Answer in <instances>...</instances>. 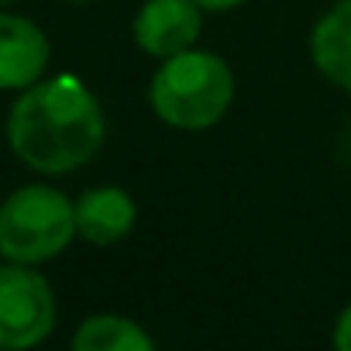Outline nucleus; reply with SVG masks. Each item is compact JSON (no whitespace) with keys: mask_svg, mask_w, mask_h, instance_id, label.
<instances>
[{"mask_svg":"<svg viewBox=\"0 0 351 351\" xmlns=\"http://www.w3.org/2000/svg\"><path fill=\"white\" fill-rule=\"evenodd\" d=\"M104 107L76 73L42 76L18 93L8 114V145L38 176L83 169L104 148Z\"/></svg>","mask_w":351,"mask_h":351,"instance_id":"1","label":"nucleus"},{"mask_svg":"<svg viewBox=\"0 0 351 351\" xmlns=\"http://www.w3.org/2000/svg\"><path fill=\"white\" fill-rule=\"evenodd\" d=\"M234 100L231 66L204 49H186L158 59L148 83L152 114L176 131H207L214 128Z\"/></svg>","mask_w":351,"mask_h":351,"instance_id":"2","label":"nucleus"},{"mask_svg":"<svg viewBox=\"0 0 351 351\" xmlns=\"http://www.w3.org/2000/svg\"><path fill=\"white\" fill-rule=\"evenodd\" d=\"M76 238V200L49 183H28L0 204V258L42 265Z\"/></svg>","mask_w":351,"mask_h":351,"instance_id":"3","label":"nucleus"},{"mask_svg":"<svg viewBox=\"0 0 351 351\" xmlns=\"http://www.w3.org/2000/svg\"><path fill=\"white\" fill-rule=\"evenodd\" d=\"M52 282L25 262H0V348L28 351L56 330Z\"/></svg>","mask_w":351,"mask_h":351,"instance_id":"4","label":"nucleus"},{"mask_svg":"<svg viewBox=\"0 0 351 351\" xmlns=\"http://www.w3.org/2000/svg\"><path fill=\"white\" fill-rule=\"evenodd\" d=\"M204 32V8L197 0H145L134 14L131 35L152 59H169L197 45Z\"/></svg>","mask_w":351,"mask_h":351,"instance_id":"5","label":"nucleus"},{"mask_svg":"<svg viewBox=\"0 0 351 351\" xmlns=\"http://www.w3.org/2000/svg\"><path fill=\"white\" fill-rule=\"evenodd\" d=\"M49 59V35L35 21L21 14H0V90H28L45 76Z\"/></svg>","mask_w":351,"mask_h":351,"instance_id":"6","label":"nucleus"},{"mask_svg":"<svg viewBox=\"0 0 351 351\" xmlns=\"http://www.w3.org/2000/svg\"><path fill=\"white\" fill-rule=\"evenodd\" d=\"M138 204L124 186H93L76 200V234L93 248H110L134 231Z\"/></svg>","mask_w":351,"mask_h":351,"instance_id":"7","label":"nucleus"},{"mask_svg":"<svg viewBox=\"0 0 351 351\" xmlns=\"http://www.w3.org/2000/svg\"><path fill=\"white\" fill-rule=\"evenodd\" d=\"M310 59L327 83L351 93V0H337L313 25Z\"/></svg>","mask_w":351,"mask_h":351,"instance_id":"8","label":"nucleus"},{"mask_svg":"<svg viewBox=\"0 0 351 351\" xmlns=\"http://www.w3.org/2000/svg\"><path fill=\"white\" fill-rule=\"evenodd\" d=\"M155 337L131 317L93 313L73 334V351H152Z\"/></svg>","mask_w":351,"mask_h":351,"instance_id":"9","label":"nucleus"},{"mask_svg":"<svg viewBox=\"0 0 351 351\" xmlns=\"http://www.w3.org/2000/svg\"><path fill=\"white\" fill-rule=\"evenodd\" d=\"M334 348L337 351H351V303L341 310V317L334 324Z\"/></svg>","mask_w":351,"mask_h":351,"instance_id":"10","label":"nucleus"},{"mask_svg":"<svg viewBox=\"0 0 351 351\" xmlns=\"http://www.w3.org/2000/svg\"><path fill=\"white\" fill-rule=\"evenodd\" d=\"M197 4H200L204 11H234V8L248 4V0H197Z\"/></svg>","mask_w":351,"mask_h":351,"instance_id":"11","label":"nucleus"},{"mask_svg":"<svg viewBox=\"0 0 351 351\" xmlns=\"http://www.w3.org/2000/svg\"><path fill=\"white\" fill-rule=\"evenodd\" d=\"M62 4H93V0H62Z\"/></svg>","mask_w":351,"mask_h":351,"instance_id":"12","label":"nucleus"},{"mask_svg":"<svg viewBox=\"0 0 351 351\" xmlns=\"http://www.w3.org/2000/svg\"><path fill=\"white\" fill-rule=\"evenodd\" d=\"M8 4H18V0H0V8H8Z\"/></svg>","mask_w":351,"mask_h":351,"instance_id":"13","label":"nucleus"}]
</instances>
